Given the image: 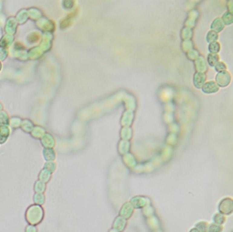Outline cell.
I'll use <instances>...</instances> for the list:
<instances>
[{
	"label": "cell",
	"instance_id": "cell-5",
	"mask_svg": "<svg viewBox=\"0 0 233 232\" xmlns=\"http://www.w3.org/2000/svg\"><path fill=\"white\" fill-rule=\"evenodd\" d=\"M109 232H119V231H116V230H115V229H111Z\"/></svg>",
	"mask_w": 233,
	"mask_h": 232
},
{
	"label": "cell",
	"instance_id": "cell-3",
	"mask_svg": "<svg viewBox=\"0 0 233 232\" xmlns=\"http://www.w3.org/2000/svg\"><path fill=\"white\" fill-rule=\"evenodd\" d=\"M209 232H221L222 231V227L219 225H216V224H212L209 226Z\"/></svg>",
	"mask_w": 233,
	"mask_h": 232
},
{
	"label": "cell",
	"instance_id": "cell-2",
	"mask_svg": "<svg viewBox=\"0 0 233 232\" xmlns=\"http://www.w3.org/2000/svg\"><path fill=\"white\" fill-rule=\"evenodd\" d=\"M196 228L199 231V232H206L208 229V225L206 222H200L198 225H196Z\"/></svg>",
	"mask_w": 233,
	"mask_h": 232
},
{
	"label": "cell",
	"instance_id": "cell-4",
	"mask_svg": "<svg viewBox=\"0 0 233 232\" xmlns=\"http://www.w3.org/2000/svg\"><path fill=\"white\" fill-rule=\"evenodd\" d=\"M189 232H199V230H198V229H197V228L195 227V228H192V229H191V230H190Z\"/></svg>",
	"mask_w": 233,
	"mask_h": 232
},
{
	"label": "cell",
	"instance_id": "cell-1",
	"mask_svg": "<svg viewBox=\"0 0 233 232\" xmlns=\"http://www.w3.org/2000/svg\"><path fill=\"white\" fill-rule=\"evenodd\" d=\"M126 227V220L120 217H119L118 218H116L114 222V225H113V229L116 230V231H122Z\"/></svg>",
	"mask_w": 233,
	"mask_h": 232
}]
</instances>
